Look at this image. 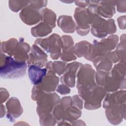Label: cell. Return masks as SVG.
Wrapping results in <instances>:
<instances>
[{"mask_svg":"<svg viewBox=\"0 0 126 126\" xmlns=\"http://www.w3.org/2000/svg\"><path fill=\"white\" fill-rule=\"evenodd\" d=\"M27 69L25 62L15 61L10 56L0 54V77L4 79H15L25 76Z\"/></svg>","mask_w":126,"mask_h":126,"instance_id":"cell-1","label":"cell"},{"mask_svg":"<svg viewBox=\"0 0 126 126\" xmlns=\"http://www.w3.org/2000/svg\"><path fill=\"white\" fill-rule=\"evenodd\" d=\"M30 50V45L24 42L23 38H21L19 41L15 38H11L1 43V53L8 54L19 62H25L28 60Z\"/></svg>","mask_w":126,"mask_h":126,"instance_id":"cell-2","label":"cell"},{"mask_svg":"<svg viewBox=\"0 0 126 126\" xmlns=\"http://www.w3.org/2000/svg\"><path fill=\"white\" fill-rule=\"evenodd\" d=\"M91 25L92 34L99 38L104 37L108 34H112L116 31V27L113 19L106 21L96 13L93 14Z\"/></svg>","mask_w":126,"mask_h":126,"instance_id":"cell-3","label":"cell"},{"mask_svg":"<svg viewBox=\"0 0 126 126\" xmlns=\"http://www.w3.org/2000/svg\"><path fill=\"white\" fill-rule=\"evenodd\" d=\"M35 44L39 45L46 52L50 53L53 59H57L61 55L62 42L57 34H53L44 39H37Z\"/></svg>","mask_w":126,"mask_h":126,"instance_id":"cell-4","label":"cell"},{"mask_svg":"<svg viewBox=\"0 0 126 126\" xmlns=\"http://www.w3.org/2000/svg\"><path fill=\"white\" fill-rule=\"evenodd\" d=\"M37 112L39 116L51 114L55 105L60 100V96L56 93H43L36 100Z\"/></svg>","mask_w":126,"mask_h":126,"instance_id":"cell-5","label":"cell"},{"mask_svg":"<svg viewBox=\"0 0 126 126\" xmlns=\"http://www.w3.org/2000/svg\"><path fill=\"white\" fill-rule=\"evenodd\" d=\"M92 13L85 8L78 7L74 12V18L77 26V32L81 35L87 34L90 30L89 24H91Z\"/></svg>","mask_w":126,"mask_h":126,"instance_id":"cell-6","label":"cell"},{"mask_svg":"<svg viewBox=\"0 0 126 126\" xmlns=\"http://www.w3.org/2000/svg\"><path fill=\"white\" fill-rule=\"evenodd\" d=\"M47 57L46 54L37 45H33L28 56L27 63L29 66L35 65L42 67L47 63Z\"/></svg>","mask_w":126,"mask_h":126,"instance_id":"cell-7","label":"cell"},{"mask_svg":"<svg viewBox=\"0 0 126 126\" xmlns=\"http://www.w3.org/2000/svg\"><path fill=\"white\" fill-rule=\"evenodd\" d=\"M38 10L39 9L30 4L29 2V5L22 10L19 15L22 20L26 24L34 25L41 20L40 12Z\"/></svg>","mask_w":126,"mask_h":126,"instance_id":"cell-8","label":"cell"},{"mask_svg":"<svg viewBox=\"0 0 126 126\" xmlns=\"http://www.w3.org/2000/svg\"><path fill=\"white\" fill-rule=\"evenodd\" d=\"M125 103L106 108V116L110 123L113 125L120 124L125 118Z\"/></svg>","mask_w":126,"mask_h":126,"instance_id":"cell-9","label":"cell"},{"mask_svg":"<svg viewBox=\"0 0 126 126\" xmlns=\"http://www.w3.org/2000/svg\"><path fill=\"white\" fill-rule=\"evenodd\" d=\"M82 64L78 62H73L67 64L63 75L61 78V82L68 87H73L75 85V75Z\"/></svg>","mask_w":126,"mask_h":126,"instance_id":"cell-10","label":"cell"},{"mask_svg":"<svg viewBox=\"0 0 126 126\" xmlns=\"http://www.w3.org/2000/svg\"><path fill=\"white\" fill-rule=\"evenodd\" d=\"M126 102V91H119L107 94L103 102V107L107 108L111 106L121 105Z\"/></svg>","mask_w":126,"mask_h":126,"instance_id":"cell-11","label":"cell"},{"mask_svg":"<svg viewBox=\"0 0 126 126\" xmlns=\"http://www.w3.org/2000/svg\"><path fill=\"white\" fill-rule=\"evenodd\" d=\"M7 114L6 117L10 121L19 117L23 112V109L18 99L15 97L10 98L6 104Z\"/></svg>","mask_w":126,"mask_h":126,"instance_id":"cell-12","label":"cell"},{"mask_svg":"<svg viewBox=\"0 0 126 126\" xmlns=\"http://www.w3.org/2000/svg\"><path fill=\"white\" fill-rule=\"evenodd\" d=\"M116 1H101L97 4L96 12L99 16L110 18L115 13Z\"/></svg>","mask_w":126,"mask_h":126,"instance_id":"cell-13","label":"cell"},{"mask_svg":"<svg viewBox=\"0 0 126 126\" xmlns=\"http://www.w3.org/2000/svg\"><path fill=\"white\" fill-rule=\"evenodd\" d=\"M47 69L40 66L31 65L28 68V74L30 80L34 85L40 83L47 74Z\"/></svg>","mask_w":126,"mask_h":126,"instance_id":"cell-14","label":"cell"},{"mask_svg":"<svg viewBox=\"0 0 126 126\" xmlns=\"http://www.w3.org/2000/svg\"><path fill=\"white\" fill-rule=\"evenodd\" d=\"M58 25L65 32H73L76 29L75 22L69 16H60L58 20Z\"/></svg>","mask_w":126,"mask_h":126,"instance_id":"cell-15","label":"cell"},{"mask_svg":"<svg viewBox=\"0 0 126 126\" xmlns=\"http://www.w3.org/2000/svg\"><path fill=\"white\" fill-rule=\"evenodd\" d=\"M52 29L47 24L42 22L31 29V33L35 37L44 36L52 32Z\"/></svg>","mask_w":126,"mask_h":126,"instance_id":"cell-16","label":"cell"},{"mask_svg":"<svg viewBox=\"0 0 126 126\" xmlns=\"http://www.w3.org/2000/svg\"><path fill=\"white\" fill-rule=\"evenodd\" d=\"M41 20L47 24L52 28L56 26V15L54 12L48 8H44L40 11Z\"/></svg>","mask_w":126,"mask_h":126,"instance_id":"cell-17","label":"cell"},{"mask_svg":"<svg viewBox=\"0 0 126 126\" xmlns=\"http://www.w3.org/2000/svg\"><path fill=\"white\" fill-rule=\"evenodd\" d=\"M91 44L85 41L77 43L73 48L74 52L78 57H85L88 55L91 47Z\"/></svg>","mask_w":126,"mask_h":126,"instance_id":"cell-18","label":"cell"},{"mask_svg":"<svg viewBox=\"0 0 126 126\" xmlns=\"http://www.w3.org/2000/svg\"><path fill=\"white\" fill-rule=\"evenodd\" d=\"M65 63L62 62H55L54 63L49 62L46 64L47 70H50L54 73L61 75L63 73L65 68Z\"/></svg>","mask_w":126,"mask_h":126,"instance_id":"cell-19","label":"cell"},{"mask_svg":"<svg viewBox=\"0 0 126 126\" xmlns=\"http://www.w3.org/2000/svg\"><path fill=\"white\" fill-rule=\"evenodd\" d=\"M30 1H9V6L11 10L17 12L24 6L29 3Z\"/></svg>","mask_w":126,"mask_h":126,"instance_id":"cell-20","label":"cell"},{"mask_svg":"<svg viewBox=\"0 0 126 126\" xmlns=\"http://www.w3.org/2000/svg\"><path fill=\"white\" fill-rule=\"evenodd\" d=\"M72 103L73 105L81 109L83 107V101L78 95H74L72 98Z\"/></svg>","mask_w":126,"mask_h":126,"instance_id":"cell-21","label":"cell"},{"mask_svg":"<svg viewBox=\"0 0 126 126\" xmlns=\"http://www.w3.org/2000/svg\"><path fill=\"white\" fill-rule=\"evenodd\" d=\"M57 91L61 94H65L70 93V89L68 86H66L64 85H60L58 87Z\"/></svg>","mask_w":126,"mask_h":126,"instance_id":"cell-22","label":"cell"},{"mask_svg":"<svg viewBox=\"0 0 126 126\" xmlns=\"http://www.w3.org/2000/svg\"><path fill=\"white\" fill-rule=\"evenodd\" d=\"M126 1H116L117 3V10L120 12H125L126 11Z\"/></svg>","mask_w":126,"mask_h":126,"instance_id":"cell-23","label":"cell"}]
</instances>
